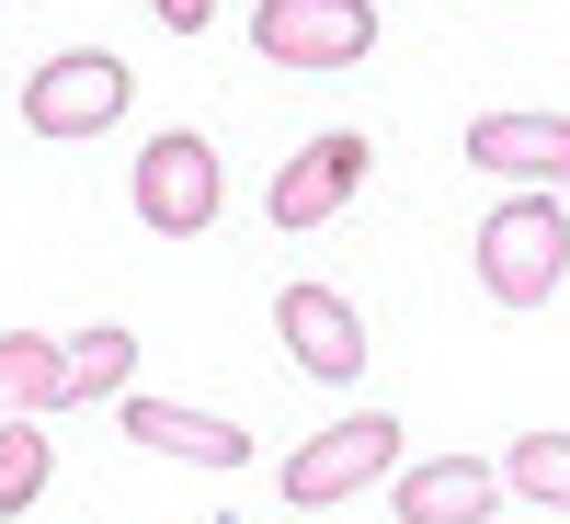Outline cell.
I'll return each mask as SVG.
<instances>
[{"mask_svg":"<svg viewBox=\"0 0 570 524\" xmlns=\"http://www.w3.org/2000/svg\"><path fill=\"white\" fill-rule=\"evenodd\" d=\"M365 160H376V149H365L354 126H320L308 149L263 182V217H274V228H331V217L365 195Z\"/></svg>","mask_w":570,"mask_h":524,"instance_id":"cell-7","label":"cell"},{"mask_svg":"<svg viewBox=\"0 0 570 524\" xmlns=\"http://www.w3.org/2000/svg\"><path fill=\"white\" fill-rule=\"evenodd\" d=\"M69 399V343L58 330H0V422H35Z\"/></svg>","mask_w":570,"mask_h":524,"instance_id":"cell-11","label":"cell"},{"mask_svg":"<svg viewBox=\"0 0 570 524\" xmlns=\"http://www.w3.org/2000/svg\"><path fill=\"white\" fill-rule=\"evenodd\" d=\"M149 12H160L171 34H206V23H217V0H149Z\"/></svg>","mask_w":570,"mask_h":524,"instance_id":"cell-15","label":"cell"},{"mask_svg":"<svg viewBox=\"0 0 570 524\" xmlns=\"http://www.w3.org/2000/svg\"><path fill=\"white\" fill-rule=\"evenodd\" d=\"M115 422H126V445H149V456H171V467H240L252 456V434L240 422H217V411H183V399H115Z\"/></svg>","mask_w":570,"mask_h":524,"instance_id":"cell-9","label":"cell"},{"mask_svg":"<svg viewBox=\"0 0 570 524\" xmlns=\"http://www.w3.org/2000/svg\"><path fill=\"white\" fill-rule=\"evenodd\" d=\"M46 479H58V445H46V422H0V524L35 513Z\"/></svg>","mask_w":570,"mask_h":524,"instance_id":"cell-14","label":"cell"},{"mask_svg":"<svg viewBox=\"0 0 570 524\" xmlns=\"http://www.w3.org/2000/svg\"><path fill=\"white\" fill-rule=\"evenodd\" d=\"M480 171H502L513 195H559L570 182V115H525V103H491V115H468L456 137Z\"/></svg>","mask_w":570,"mask_h":524,"instance_id":"cell-8","label":"cell"},{"mask_svg":"<svg viewBox=\"0 0 570 524\" xmlns=\"http://www.w3.org/2000/svg\"><path fill=\"white\" fill-rule=\"evenodd\" d=\"M376 479H400V411H343L285 456V502L297 513H331V502H354Z\"/></svg>","mask_w":570,"mask_h":524,"instance_id":"cell-2","label":"cell"},{"mask_svg":"<svg viewBox=\"0 0 570 524\" xmlns=\"http://www.w3.org/2000/svg\"><path fill=\"white\" fill-rule=\"evenodd\" d=\"M217 195H228V171H217V149H206L195 126L149 137L137 171H126V206H137V228H160V240H206V228H217Z\"/></svg>","mask_w":570,"mask_h":524,"instance_id":"cell-3","label":"cell"},{"mask_svg":"<svg viewBox=\"0 0 570 524\" xmlns=\"http://www.w3.org/2000/svg\"><path fill=\"white\" fill-rule=\"evenodd\" d=\"M252 46L274 69H354L376 46V0H252Z\"/></svg>","mask_w":570,"mask_h":524,"instance_id":"cell-6","label":"cell"},{"mask_svg":"<svg viewBox=\"0 0 570 524\" xmlns=\"http://www.w3.org/2000/svg\"><path fill=\"white\" fill-rule=\"evenodd\" d=\"M559 285H570V217H559V195H502L480 217V297L513 308V319H537Z\"/></svg>","mask_w":570,"mask_h":524,"instance_id":"cell-1","label":"cell"},{"mask_svg":"<svg viewBox=\"0 0 570 524\" xmlns=\"http://www.w3.org/2000/svg\"><path fill=\"white\" fill-rule=\"evenodd\" d=\"M502 491H513V502H548V513H570V434H513V456H502Z\"/></svg>","mask_w":570,"mask_h":524,"instance_id":"cell-13","label":"cell"},{"mask_svg":"<svg viewBox=\"0 0 570 524\" xmlns=\"http://www.w3.org/2000/svg\"><path fill=\"white\" fill-rule=\"evenodd\" d=\"M389 502H400V524H491L502 513V467H480V456H422V467L389 479Z\"/></svg>","mask_w":570,"mask_h":524,"instance_id":"cell-10","label":"cell"},{"mask_svg":"<svg viewBox=\"0 0 570 524\" xmlns=\"http://www.w3.org/2000/svg\"><path fill=\"white\" fill-rule=\"evenodd\" d=\"M126 376H137V330H126V319H80V330H69V399H58V411L126 399Z\"/></svg>","mask_w":570,"mask_h":524,"instance_id":"cell-12","label":"cell"},{"mask_svg":"<svg viewBox=\"0 0 570 524\" xmlns=\"http://www.w3.org/2000/svg\"><path fill=\"white\" fill-rule=\"evenodd\" d=\"M126 103H137V69L115 58V46H69V58H46L23 80V126L35 137H104Z\"/></svg>","mask_w":570,"mask_h":524,"instance_id":"cell-4","label":"cell"},{"mask_svg":"<svg viewBox=\"0 0 570 524\" xmlns=\"http://www.w3.org/2000/svg\"><path fill=\"white\" fill-rule=\"evenodd\" d=\"M274 343H285V365L297 376H320V388H354L365 376V308L343 297V285H285L274 297Z\"/></svg>","mask_w":570,"mask_h":524,"instance_id":"cell-5","label":"cell"}]
</instances>
